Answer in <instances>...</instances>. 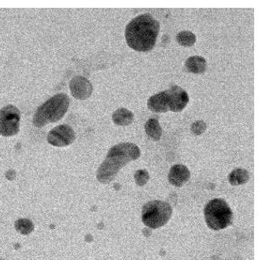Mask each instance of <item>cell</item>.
Returning <instances> with one entry per match:
<instances>
[{
    "instance_id": "6da1fadb",
    "label": "cell",
    "mask_w": 259,
    "mask_h": 260,
    "mask_svg": "<svg viewBox=\"0 0 259 260\" xmlns=\"http://www.w3.org/2000/svg\"><path fill=\"white\" fill-rule=\"evenodd\" d=\"M160 32V23L150 14L136 16L125 29V39L132 49L146 52L153 49Z\"/></svg>"
},
{
    "instance_id": "7a4b0ae2",
    "label": "cell",
    "mask_w": 259,
    "mask_h": 260,
    "mask_svg": "<svg viewBox=\"0 0 259 260\" xmlns=\"http://www.w3.org/2000/svg\"><path fill=\"white\" fill-rule=\"evenodd\" d=\"M140 149L132 143H122L111 147L106 160L100 165L97 171V179L101 183L111 182L119 173L120 169L130 161L139 159Z\"/></svg>"
},
{
    "instance_id": "3957f363",
    "label": "cell",
    "mask_w": 259,
    "mask_h": 260,
    "mask_svg": "<svg viewBox=\"0 0 259 260\" xmlns=\"http://www.w3.org/2000/svg\"><path fill=\"white\" fill-rule=\"evenodd\" d=\"M70 100L64 93H59L47 100L37 108L33 116V124L43 127L48 123L60 121L68 110Z\"/></svg>"
},
{
    "instance_id": "277c9868",
    "label": "cell",
    "mask_w": 259,
    "mask_h": 260,
    "mask_svg": "<svg viewBox=\"0 0 259 260\" xmlns=\"http://www.w3.org/2000/svg\"><path fill=\"white\" fill-rule=\"evenodd\" d=\"M204 214L207 226L215 231L225 229L233 222V211L224 200L217 198L208 202Z\"/></svg>"
},
{
    "instance_id": "5b68a950",
    "label": "cell",
    "mask_w": 259,
    "mask_h": 260,
    "mask_svg": "<svg viewBox=\"0 0 259 260\" xmlns=\"http://www.w3.org/2000/svg\"><path fill=\"white\" fill-rule=\"evenodd\" d=\"M173 208L162 201H152L145 204L142 210V221L146 226L152 229L165 225L172 217Z\"/></svg>"
},
{
    "instance_id": "8992f818",
    "label": "cell",
    "mask_w": 259,
    "mask_h": 260,
    "mask_svg": "<svg viewBox=\"0 0 259 260\" xmlns=\"http://www.w3.org/2000/svg\"><path fill=\"white\" fill-rule=\"evenodd\" d=\"M20 111L13 105L0 109V135L9 137L16 135L19 131Z\"/></svg>"
},
{
    "instance_id": "52a82bcc",
    "label": "cell",
    "mask_w": 259,
    "mask_h": 260,
    "mask_svg": "<svg viewBox=\"0 0 259 260\" xmlns=\"http://www.w3.org/2000/svg\"><path fill=\"white\" fill-rule=\"evenodd\" d=\"M76 140V133L69 125H60L51 130L47 135V141L50 145L58 147L67 146Z\"/></svg>"
},
{
    "instance_id": "ba28073f",
    "label": "cell",
    "mask_w": 259,
    "mask_h": 260,
    "mask_svg": "<svg viewBox=\"0 0 259 260\" xmlns=\"http://www.w3.org/2000/svg\"><path fill=\"white\" fill-rule=\"evenodd\" d=\"M169 93V110L173 112H179L182 111L185 107H187L190 98L189 94L181 87H178L176 85L172 86L169 90H167Z\"/></svg>"
},
{
    "instance_id": "9c48e42d",
    "label": "cell",
    "mask_w": 259,
    "mask_h": 260,
    "mask_svg": "<svg viewBox=\"0 0 259 260\" xmlns=\"http://www.w3.org/2000/svg\"><path fill=\"white\" fill-rule=\"evenodd\" d=\"M70 90L75 98L85 100L91 96L92 86L87 78L83 77H76L70 82Z\"/></svg>"
},
{
    "instance_id": "30bf717a",
    "label": "cell",
    "mask_w": 259,
    "mask_h": 260,
    "mask_svg": "<svg viewBox=\"0 0 259 260\" xmlns=\"http://www.w3.org/2000/svg\"><path fill=\"white\" fill-rule=\"evenodd\" d=\"M191 178V172L185 165L182 164H176L174 165L168 175L169 182L176 186V187H182L187 183Z\"/></svg>"
},
{
    "instance_id": "8fae6325",
    "label": "cell",
    "mask_w": 259,
    "mask_h": 260,
    "mask_svg": "<svg viewBox=\"0 0 259 260\" xmlns=\"http://www.w3.org/2000/svg\"><path fill=\"white\" fill-rule=\"evenodd\" d=\"M169 93L167 91H164L151 96L147 101V107L153 112L164 113L169 111Z\"/></svg>"
},
{
    "instance_id": "7c38bea8",
    "label": "cell",
    "mask_w": 259,
    "mask_h": 260,
    "mask_svg": "<svg viewBox=\"0 0 259 260\" xmlns=\"http://www.w3.org/2000/svg\"><path fill=\"white\" fill-rule=\"evenodd\" d=\"M186 69L192 74H203L207 68V62L203 57L192 56L185 62Z\"/></svg>"
},
{
    "instance_id": "4fadbf2b",
    "label": "cell",
    "mask_w": 259,
    "mask_h": 260,
    "mask_svg": "<svg viewBox=\"0 0 259 260\" xmlns=\"http://www.w3.org/2000/svg\"><path fill=\"white\" fill-rule=\"evenodd\" d=\"M133 113L124 108H119L115 111L113 115H112V120L116 125H120V126H126L131 124V122H133Z\"/></svg>"
},
{
    "instance_id": "5bb4252c",
    "label": "cell",
    "mask_w": 259,
    "mask_h": 260,
    "mask_svg": "<svg viewBox=\"0 0 259 260\" xmlns=\"http://www.w3.org/2000/svg\"><path fill=\"white\" fill-rule=\"evenodd\" d=\"M145 131L147 136L152 139L153 141H159L162 135V129L160 127V122L155 118L149 119L145 122Z\"/></svg>"
},
{
    "instance_id": "9a60e30c",
    "label": "cell",
    "mask_w": 259,
    "mask_h": 260,
    "mask_svg": "<svg viewBox=\"0 0 259 260\" xmlns=\"http://www.w3.org/2000/svg\"><path fill=\"white\" fill-rule=\"evenodd\" d=\"M250 179L249 172L245 169H236L228 176L229 182L233 186H239L247 183Z\"/></svg>"
},
{
    "instance_id": "2e32d148",
    "label": "cell",
    "mask_w": 259,
    "mask_h": 260,
    "mask_svg": "<svg viewBox=\"0 0 259 260\" xmlns=\"http://www.w3.org/2000/svg\"><path fill=\"white\" fill-rule=\"evenodd\" d=\"M176 41L180 46L190 47L195 44L196 36L191 31H180L176 35Z\"/></svg>"
},
{
    "instance_id": "e0dca14e",
    "label": "cell",
    "mask_w": 259,
    "mask_h": 260,
    "mask_svg": "<svg viewBox=\"0 0 259 260\" xmlns=\"http://www.w3.org/2000/svg\"><path fill=\"white\" fill-rule=\"evenodd\" d=\"M15 226H16V229L17 230V232H19L22 235H29L34 229L33 223L30 220H27V219L18 220L16 222Z\"/></svg>"
},
{
    "instance_id": "ac0fdd59",
    "label": "cell",
    "mask_w": 259,
    "mask_h": 260,
    "mask_svg": "<svg viewBox=\"0 0 259 260\" xmlns=\"http://www.w3.org/2000/svg\"><path fill=\"white\" fill-rule=\"evenodd\" d=\"M134 178H135V182L137 185L144 186L149 180V174L146 170H139L135 173Z\"/></svg>"
},
{
    "instance_id": "d6986e66",
    "label": "cell",
    "mask_w": 259,
    "mask_h": 260,
    "mask_svg": "<svg viewBox=\"0 0 259 260\" xmlns=\"http://www.w3.org/2000/svg\"><path fill=\"white\" fill-rule=\"evenodd\" d=\"M206 124L204 121H197V122H194L191 124V132L194 135H201L202 133H204L206 131Z\"/></svg>"
},
{
    "instance_id": "ffe728a7",
    "label": "cell",
    "mask_w": 259,
    "mask_h": 260,
    "mask_svg": "<svg viewBox=\"0 0 259 260\" xmlns=\"http://www.w3.org/2000/svg\"><path fill=\"white\" fill-rule=\"evenodd\" d=\"M0 260H2V259H0Z\"/></svg>"
}]
</instances>
